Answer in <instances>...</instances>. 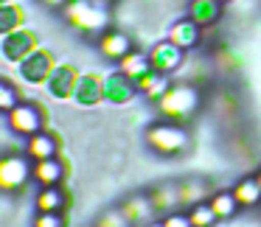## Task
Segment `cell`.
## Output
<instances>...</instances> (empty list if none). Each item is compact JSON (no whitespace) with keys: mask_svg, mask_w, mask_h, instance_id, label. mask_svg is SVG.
Listing matches in <instances>:
<instances>
[{"mask_svg":"<svg viewBox=\"0 0 261 227\" xmlns=\"http://www.w3.org/2000/svg\"><path fill=\"white\" fill-rule=\"evenodd\" d=\"M154 104H158V112L163 121H174V124L186 126L188 121L199 112L202 96H199L197 84H191V81H177V84H171Z\"/></svg>","mask_w":261,"mask_h":227,"instance_id":"1","label":"cell"},{"mask_svg":"<svg viewBox=\"0 0 261 227\" xmlns=\"http://www.w3.org/2000/svg\"><path fill=\"white\" fill-rule=\"evenodd\" d=\"M146 146L158 152L160 157H177V154L188 152L191 137H188L186 126L174 124V121H160V124L146 126Z\"/></svg>","mask_w":261,"mask_h":227,"instance_id":"2","label":"cell"},{"mask_svg":"<svg viewBox=\"0 0 261 227\" xmlns=\"http://www.w3.org/2000/svg\"><path fill=\"white\" fill-rule=\"evenodd\" d=\"M62 12H65V20L82 34H101V31H107L110 14L104 6H98L96 0H68Z\"/></svg>","mask_w":261,"mask_h":227,"instance_id":"3","label":"cell"},{"mask_svg":"<svg viewBox=\"0 0 261 227\" xmlns=\"http://www.w3.org/2000/svg\"><path fill=\"white\" fill-rule=\"evenodd\" d=\"M37 48H40V37H37V31L25 29V25L17 31H9V34H0V56L9 65H20Z\"/></svg>","mask_w":261,"mask_h":227,"instance_id":"4","label":"cell"},{"mask_svg":"<svg viewBox=\"0 0 261 227\" xmlns=\"http://www.w3.org/2000/svg\"><path fill=\"white\" fill-rule=\"evenodd\" d=\"M6 126H9V132L17 135V137H31V135H37V132H42V126H45V112L31 101H20L14 109L6 112Z\"/></svg>","mask_w":261,"mask_h":227,"instance_id":"5","label":"cell"},{"mask_svg":"<svg viewBox=\"0 0 261 227\" xmlns=\"http://www.w3.org/2000/svg\"><path fill=\"white\" fill-rule=\"evenodd\" d=\"M29 154H6L0 160V188L6 193H14L20 188H25V182L34 174V163H29Z\"/></svg>","mask_w":261,"mask_h":227,"instance_id":"6","label":"cell"},{"mask_svg":"<svg viewBox=\"0 0 261 227\" xmlns=\"http://www.w3.org/2000/svg\"><path fill=\"white\" fill-rule=\"evenodd\" d=\"M57 56H54V51H48V48H37L31 56H25L23 62L17 65V73L20 79L25 81V84H45L48 79H51V73L57 70Z\"/></svg>","mask_w":261,"mask_h":227,"instance_id":"7","label":"cell"},{"mask_svg":"<svg viewBox=\"0 0 261 227\" xmlns=\"http://www.w3.org/2000/svg\"><path fill=\"white\" fill-rule=\"evenodd\" d=\"M149 65H152V70H158L163 76H174L186 68V51L180 45H174L171 40L154 42L149 48Z\"/></svg>","mask_w":261,"mask_h":227,"instance_id":"8","label":"cell"},{"mask_svg":"<svg viewBox=\"0 0 261 227\" xmlns=\"http://www.w3.org/2000/svg\"><path fill=\"white\" fill-rule=\"evenodd\" d=\"M138 96H141V90H138L135 79L126 76L124 70H110V73L104 76V101L107 104H113V107H126V104H132Z\"/></svg>","mask_w":261,"mask_h":227,"instance_id":"9","label":"cell"},{"mask_svg":"<svg viewBox=\"0 0 261 227\" xmlns=\"http://www.w3.org/2000/svg\"><path fill=\"white\" fill-rule=\"evenodd\" d=\"M79 70L76 65H68V62H59L57 70L51 73V79L45 81V93L54 98V101H73V93H76V84H79Z\"/></svg>","mask_w":261,"mask_h":227,"instance_id":"10","label":"cell"},{"mask_svg":"<svg viewBox=\"0 0 261 227\" xmlns=\"http://www.w3.org/2000/svg\"><path fill=\"white\" fill-rule=\"evenodd\" d=\"M98 51H101V56L110 59V62H121V59L129 56L135 48H132V40L124 34V31L107 29V31L98 34Z\"/></svg>","mask_w":261,"mask_h":227,"instance_id":"11","label":"cell"},{"mask_svg":"<svg viewBox=\"0 0 261 227\" xmlns=\"http://www.w3.org/2000/svg\"><path fill=\"white\" fill-rule=\"evenodd\" d=\"M104 101V76L98 73H82L79 76V84H76V93H73V104L79 107H96V104Z\"/></svg>","mask_w":261,"mask_h":227,"instance_id":"12","label":"cell"},{"mask_svg":"<svg viewBox=\"0 0 261 227\" xmlns=\"http://www.w3.org/2000/svg\"><path fill=\"white\" fill-rule=\"evenodd\" d=\"M202 25L199 23H194L191 17H180V20H174L171 23V29H169V40L174 42V45H180L182 51H194V48L199 45V40H202Z\"/></svg>","mask_w":261,"mask_h":227,"instance_id":"13","label":"cell"},{"mask_svg":"<svg viewBox=\"0 0 261 227\" xmlns=\"http://www.w3.org/2000/svg\"><path fill=\"white\" fill-rule=\"evenodd\" d=\"M31 180H34L40 188L62 185V180H65V160L59 157V154H57V157H48V160H37Z\"/></svg>","mask_w":261,"mask_h":227,"instance_id":"14","label":"cell"},{"mask_svg":"<svg viewBox=\"0 0 261 227\" xmlns=\"http://www.w3.org/2000/svg\"><path fill=\"white\" fill-rule=\"evenodd\" d=\"M121 213L129 219V224L132 227H146L149 221H154V205H152V199H149V193L146 196H129V199H124L121 202Z\"/></svg>","mask_w":261,"mask_h":227,"instance_id":"15","label":"cell"},{"mask_svg":"<svg viewBox=\"0 0 261 227\" xmlns=\"http://www.w3.org/2000/svg\"><path fill=\"white\" fill-rule=\"evenodd\" d=\"M25 154L31 157V163L37 160H48L59 154V140L54 132H37V135L25 137Z\"/></svg>","mask_w":261,"mask_h":227,"instance_id":"16","label":"cell"},{"mask_svg":"<svg viewBox=\"0 0 261 227\" xmlns=\"http://www.w3.org/2000/svg\"><path fill=\"white\" fill-rule=\"evenodd\" d=\"M222 6L225 3H219V0H191L188 3V17L194 23H199L202 29H211L222 20Z\"/></svg>","mask_w":261,"mask_h":227,"instance_id":"17","label":"cell"},{"mask_svg":"<svg viewBox=\"0 0 261 227\" xmlns=\"http://www.w3.org/2000/svg\"><path fill=\"white\" fill-rule=\"evenodd\" d=\"M37 213H62L65 208H70V193H65L59 185L54 188H40L34 199Z\"/></svg>","mask_w":261,"mask_h":227,"instance_id":"18","label":"cell"},{"mask_svg":"<svg viewBox=\"0 0 261 227\" xmlns=\"http://www.w3.org/2000/svg\"><path fill=\"white\" fill-rule=\"evenodd\" d=\"M177 193H180V205H186V208H194V205H199V202H208V199L214 196L205 180H182L180 185H177Z\"/></svg>","mask_w":261,"mask_h":227,"instance_id":"19","label":"cell"},{"mask_svg":"<svg viewBox=\"0 0 261 227\" xmlns=\"http://www.w3.org/2000/svg\"><path fill=\"white\" fill-rule=\"evenodd\" d=\"M135 84H138V90H141L143 98H149V101H158V98L171 87V81H169V76L158 73V70H149V73H143L141 79H135Z\"/></svg>","mask_w":261,"mask_h":227,"instance_id":"20","label":"cell"},{"mask_svg":"<svg viewBox=\"0 0 261 227\" xmlns=\"http://www.w3.org/2000/svg\"><path fill=\"white\" fill-rule=\"evenodd\" d=\"M149 199H152L154 205V213H174L177 208H180V193H177V185H158L149 191Z\"/></svg>","mask_w":261,"mask_h":227,"instance_id":"21","label":"cell"},{"mask_svg":"<svg viewBox=\"0 0 261 227\" xmlns=\"http://www.w3.org/2000/svg\"><path fill=\"white\" fill-rule=\"evenodd\" d=\"M233 196L239 199L242 208H258L261 205V182L258 177H242L233 185Z\"/></svg>","mask_w":261,"mask_h":227,"instance_id":"22","label":"cell"},{"mask_svg":"<svg viewBox=\"0 0 261 227\" xmlns=\"http://www.w3.org/2000/svg\"><path fill=\"white\" fill-rule=\"evenodd\" d=\"M211 205H214L216 216H219V221H230L236 219V213L242 210V205H239V199L233 196V191H216L214 196L208 199Z\"/></svg>","mask_w":261,"mask_h":227,"instance_id":"23","label":"cell"},{"mask_svg":"<svg viewBox=\"0 0 261 227\" xmlns=\"http://www.w3.org/2000/svg\"><path fill=\"white\" fill-rule=\"evenodd\" d=\"M25 25V9L20 3H6L0 6V34H9V31H17Z\"/></svg>","mask_w":261,"mask_h":227,"instance_id":"24","label":"cell"},{"mask_svg":"<svg viewBox=\"0 0 261 227\" xmlns=\"http://www.w3.org/2000/svg\"><path fill=\"white\" fill-rule=\"evenodd\" d=\"M118 70H124L126 76H132V79H141L143 73H149V70H152V65H149V53L132 51L129 56H124L118 62Z\"/></svg>","mask_w":261,"mask_h":227,"instance_id":"25","label":"cell"},{"mask_svg":"<svg viewBox=\"0 0 261 227\" xmlns=\"http://www.w3.org/2000/svg\"><path fill=\"white\" fill-rule=\"evenodd\" d=\"M188 216H191L194 227H214L216 221H219V216H216V210L211 202H199V205H194V208H188Z\"/></svg>","mask_w":261,"mask_h":227,"instance_id":"26","label":"cell"},{"mask_svg":"<svg viewBox=\"0 0 261 227\" xmlns=\"http://www.w3.org/2000/svg\"><path fill=\"white\" fill-rule=\"evenodd\" d=\"M20 101H23V96L17 93V87H14L12 81L9 79L0 81V109H3V115H6L9 109H14Z\"/></svg>","mask_w":261,"mask_h":227,"instance_id":"27","label":"cell"},{"mask_svg":"<svg viewBox=\"0 0 261 227\" xmlns=\"http://www.w3.org/2000/svg\"><path fill=\"white\" fill-rule=\"evenodd\" d=\"M96 227H132V224H129V219L121 213V208H115V210H104L96 219Z\"/></svg>","mask_w":261,"mask_h":227,"instance_id":"28","label":"cell"},{"mask_svg":"<svg viewBox=\"0 0 261 227\" xmlns=\"http://www.w3.org/2000/svg\"><path fill=\"white\" fill-rule=\"evenodd\" d=\"M34 227H65L62 213H37Z\"/></svg>","mask_w":261,"mask_h":227,"instance_id":"29","label":"cell"},{"mask_svg":"<svg viewBox=\"0 0 261 227\" xmlns=\"http://www.w3.org/2000/svg\"><path fill=\"white\" fill-rule=\"evenodd\" d=\"M163 224L166 227H194L191 224V216H188V213H177V210H174V213H169V216H163Z\"/></svg>","mask_w":261,"mask_h":227,"instance_id":"30","label":"cell"},{"mask_svg":"<svg viewBox=\"0 0 261 227\" xmlns=\"http://www.w3.org/2000/svg\"><path fill=\"white\" fill-rule=\"evenodd\" d=\"M42 3H45V6H51V9H65V3H68V0H42Z\"/></svg>","mask_w":261,"mask_h":227,"instance_id":"31","label":"cell"},{"mask_svg":"<svg viewBox=\"0 0 261 227\" xmlns=\"http://www.w3.org/2000/svg\"><path fill=\"white\" fill-rule=\"evenodd\" d=\"M98 6H110V3H115V0H96Z\"/></svg>","mask_w":261,"mask_h":227,"instance_id":"32","label":"cell"},{"mask_svg":"<svg viewBox=\"0 0 261 227\" xmlns=\"http://www.w3.org/2000/svg\"><path fill=\"white\" fill-rule=\"evenodd\" d=\"M146 227H166V224H163V221H149Z\"/></svg>","mask_w":261,"mask_h":227,"instance_id":"33","label":"cell"},{"mask_svg":"<svg viewBox=\"0 0 261 227\" xmlns=\"http://www.w3.org/2000/svg\"><path fill=\"white\" fill-rule=\"evenodd\" d=\"M6 3H17V0H0V6H6Z\"/></svg>","mask_w":261,"mask_h":227,"instance_id":"34","label":"cell"},{"mask_svg":"<svg viewBox=\"0 0 261 227\" xmlns=\"http://www.w3.org/2000/svg\"><path fill=\"white\" fill-rule=\"evenodd\" d=\"M255 177H258V182H261V171H258V174H255Z\"/></svg>","mask_w":261,"mask_h":227,"instance_id":"35","label":"cell"},{"mask_svg":"<svg viewBox=\"0 0 261 227\" xmlns=\"http://www.w3.org/2000/svg\"><path fill=\"white\" fill-rule=\"evenodd\" d=\"M219 3H230V0H219Z\"/></svg>","mask_w":261,"mask_h":227,"instance_id":"36","label":"cell"}]
</instances>
